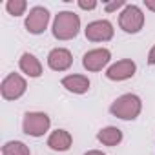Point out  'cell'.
Wrapping results in <instances>:
<instances>
[{
	"label": "cell",
	"mask_w": 155,
	"mask_h": 155,
	"mask_svg": "<svg viewBox=\"0 0 155 155\" xmlns=\"http://www.w3.org/2000/svg\"><path fill=\"white\" fill-rule=\"evenodd\" d=\"M28 4H26V0H8V4H6V9L9 11V15L13 17H18L26 11Z\"/></svg>",
	"instance_id": "obj_16"
},
{
	"label": "cell",
	"mask_w": 155,
	"mask_h": 155,
	"mask_svg": "<svg viewBox=\"0 0 155 155\" xmlns=\"http://www.w3.org/2000/svg\"><path fill=\"white\" fill-rule=\"evenodd\" d=\"M26 88H28V84L24 81V77H20L18 73H9L2 81L0 91H2V97L6 101H17L26 93Z\"/></svg>",
	"instance_id": "obj_4"
},
{
	"label": "cell",
	"mask_w": 155,
	"mask_h": 155,
	"mask_svg": "<svg viewBox=\"0 0 155 155\" xmlns=\"http://www.w3.org/2000/svg\"><path fill=\"white\" fill-rule=\"evenodd\" d=\"M79 6H81L82 9H95V8H97V2H95V0H90V2H84V0H81Z\"/></svg>",
	"instance_id": "obj_18"
},
{
	"label": "cell",
	"mask_w": 155,
	"mask_h": 155,
	"mask_svg": "<svg viewBox=\"0 0 155 155\" xmlns=\"http://www.w3.org/2000/svg\"><path fill=\"white\" fill-rule=\"evenodd\" d=\"M144 6L151 11H155V0H144Z\"/></svg>",
	"instance_id": "obj_20"
},
{
	"label": "cell",
	"mask_w": 155,
	"mask_h": 155,
	"mask_svg": "<svg viewBox=\"0 0 155 155\" xmlns=\"http://www.w3.org/2000/svg\"><path fill=\"white\" fill-rule=\"evenodd\" d=\"M2 155H29V148L20 140H9L2 146Z\"/></svg>",
	"instance_id": "obj_15"
},
{
	"label": "cell",
	"mask_w": 155,
	"mask_h": 155,
	"mask_svg": "<svg viewBox=\"0 0 155 155\" xmlns=\"http://www.w3.org/2000/svg\"><path fill=\"white\" fill-rule=\"evenodd\" d=\"M122 6H126L124 0H115V2H111V4H106V11L111 13V11H117V9L122 8Z\"/></svg>",
	"instance_id": "obj_17"
},
{
	"label": "cell",
	"mask_w": 155,
	"mask_h": 155,
	"mask_svg": "<svg viewBox=\"0 0 155 155\" xmlns=\"http://www.w3.org/2000/svg\"><path fill=\"white\" fill-rule=\"evenodd\" d=\"M20 69H22L26 75L33 77V79H37V77L42 75V64H40L38 58H37L35 55H31V53H24V55L20 57Z\"/></svg>",
	"instance_id": "obj_13"
},
{
	"label": "cell",
	"mask_w": 155,
	"mask_h": 155,
	"mask_svg": "<svg viewBox=\"0 0 155 155\" xmlns=\"http://www.w3.org/2000/svg\"><path fill=\"white\" fill-rule=\"evenodd\" d=\"M119 26L126 33H139L144 26V15L137 6H126L119 17Z\"/></svg>",
	"instance_id": "obj_5"
},
{
	"label": "cell",
	"mask_w": 155,
	"mask_h": 155,
	"mask_svg": "<svg viewBox=\"0 0 155 155\" xmlns=\"http://www.w3.org/2000/svg\"><path fill=\"white\" fill-rule=\"evenodd\" d=\"M49 117L46 113H40V111H29L24 115V120H22V130L24 133L31 135V137H42L48 130H49Z\"/></svg>",
	"instance_id": "obj_3"
},
{
	"label": "cell",
	"mask_w": 155,
	"mask_h": 155,
	"mask_svg": "<svg viewBox=\"0 0 155 155\" xmlns=\"http://www.w3.org/2000/svg\"><path fill=\"white\" fill-rule=\"evenodd\" d=\"M84 155H104V153L99 151V150H91V151H88V153H84Z\"/></svg>",
	"instance_id": "obj_21"
},
{
	"label": "cell",
	"mask_w": 155,
	"mask_h": 155,
	"mask_svg": "<svg viewBox=\"0 0 155 155\" xmlns=\"http://www.w3.org/2000/svg\"><path fill=\"white\" fill-rule=\"evenodd\" d=\"M48 22H49V11L46 8H33L26 18V29L33 35H40L46 28H48Z\"/></svg>",
	"instance_id": "obj_6"
},
{
	"label": "cell",
	"mask_w": 155,
	"mask_h": 155,
	"mask_svg": "<svg viewBox=\"0 0 155 155\" xmlns=\"http://www.w3.org/2000/svg\"><path fill=\"white\" fill-rule=\"evenodd\" d=\"M84 33H86V38L91 42H106L113 37V26L108 20H95L88 24Z\"/></svg>",
	"instance_id": "obj_7"
},
{
	"label": "cell",
	"mask_w": 155,
	"mask_h": 155,
	"mask_svg": "<svg viewBox=\"0 0 155 155\" xmlns=\"http://www.w3.org/2000/svg\"><path fill=\"white\" fill-rule=\"evenodd\" d=\"M81 18L73 11H60L53 22V37L58 40H69L79 35Z\"/></svg>",
	"instance_id": "obj_1"
},
{
	"label": "cell",
	"mask_w": 155,
	"mask_h": 155,
	"mask_svg": "<svg viewBox=\"0 0 155 155\" xmlns=\"http://www.w3.org/2000/svg\"><path fill=\"white\" fill-rule=\"evenodd\" d=\"M71 140L73 139H71L69 131H66V130H55L49 135V139H48V146L51 150H55V151H68L71 148Z\"/></svg>",
	"instance_id": "obj_11"
},
{
	"label": "cell",
	"mask_w": 155,
	"mask_h": 155,
	"mask_svg": "<svg viewBox=\"0 0 155 155\" xmlns=\"http://www.w3.org/2000/svg\"><path fill=\"white\" fill-rule=\"evenodd\" d=\"M135 69H137L135 62L130 58H124V60H119L113 66H110L106 71V77L110 81H126L135 75Z\"/></svg>",
	"instance_id": "obj_8"
},
{
	"label": "cell",
	"mask_w": 155,
	"mask_h": 155,
	"mask_svg": "<svg viewBox=\"0 0 155 155\" xmlns=\"http://www.w3.org/2000/svg\"><path fill=\"white\" fill-rule=\"evenodd\" d=\"M111 58V53L108 49H91L84 55L82 58V66L88 69V71H101Z\"/></svg>",
	"instance_id": "obj_9"
},
{
	"label": "cell",
	"mask_w": 155,
	"mask_h": 155,
	"mask_svg": "<svg viewBox=\"0 0 155 155\" xmlns=\"http://www.w3.org/2000/svg\"><path fill=\"white\" fill-rule=\"evenodd\" d=\"M71 64H73V57L64 48H55L48 55V66L53 71H66Z\"/></svg>",
	"instance_id": "obj_10"
},
{
	"label": "cell",
	"mask_w": 155,
	"mask_h": 155,
	"mask_svg": "<svg viewBox=\"0 0 155 155\" xmlns=\"http://www.w3.org/2000/svg\"><path fill=\"white\" fill-rule=\"evenodd\" d=\"M140 110H142V102L133 93H126V95L119 97L111 104V108H110V111L115 117L122 119V120H133V119H137L139 113H140Z\"/></svg>",
	"instance_id": "obj_2"
},
{
	"label": "cell",
	"mask_w": 155,
	"mask_h": 155,
	"mask_svg": "<svg viewBox=\"0 0 155 155\" xmlns=\"http://www.w3.org/2000/svg\"><path fill=\"white\" fill-rule=\"evenodd\" d=\"M62 86L73 93H86L90 90V81L84 75H68L62 79Z\"/></svg>",
	"instance_id": "obj_12"
},
{
	"label": "cell",
	"mask_w": 155,
	"mask_h": 155,
	"mask_svg": "<svg viewBox=\"0 0 155 155\" xmlns=\"http://www.w3.org/2000/svg\"><path fill=\"white\" fill-rule=\"evenodd\" d=\"M148 62L150 64H155V46L150 49V53H148Z\"/></svg>",
	"instance_id": "obj_19"
},
{
	"label": "cell",
	"mask_w": 155,
	"mask_h": 155,
	"mask_svg": "<svg viewBox=\"0 0 155 155\" xmlns=\"http://www.w3.org/2000/svg\"><path fill=\"white\" fill-rule=\"evenodd\" d=\"M97 139L104 144V146H117L122 140V131L115 126H108L104 130H101L97 133Z\"/></svg>",
	"instance_id": "obj_14"
}]
</instances>
